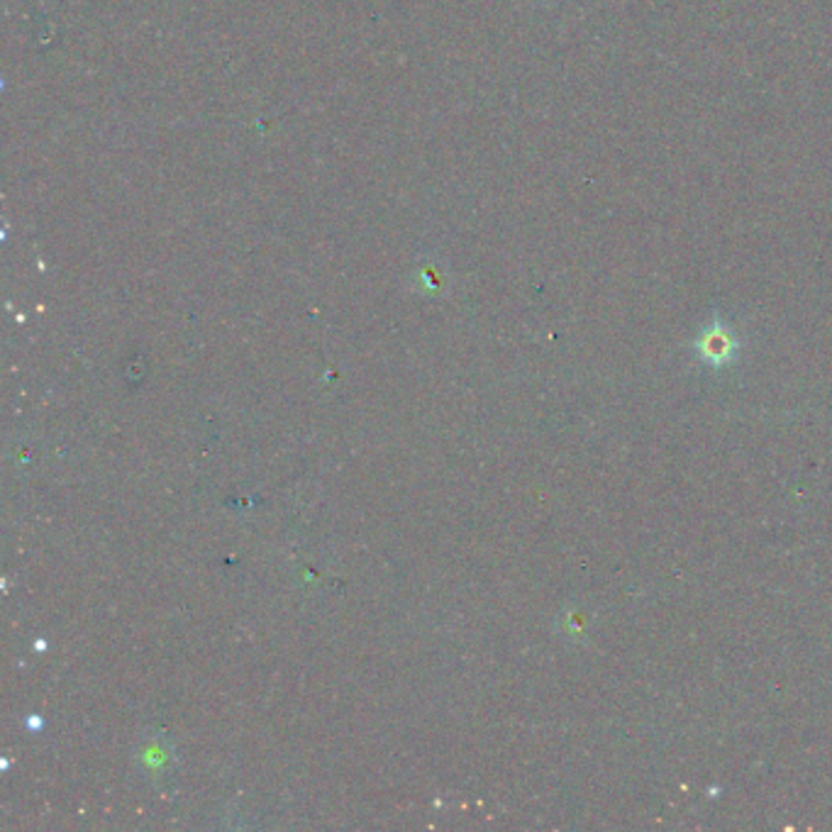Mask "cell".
<instances>
[{
  "label": "cell",
  "mask_w": 832,
  "mask_h": 832,
  "mask_svg": "<svg viewBox=\"0 0 832 832\" xmlns=\"http://www.w3.org/2000/svg\"><path fill=\"white\" fill-rule=\"evenodd\" d=\"M740 343L735 337L732 330L723 323V320H713L706 327L701 330L693 339V351L701 361H706L708 367H728L738 357Z\"/></svg>",
  "instance_id": "6da1fadb"
}]
</instances>
